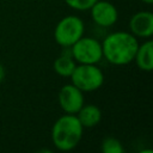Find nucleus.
<instances>
[{
	"label": "nucleus",
	"mask_w": 153,
	"mask_h": 153,
	"mask_svg": "<svg viewBox=\"0 0 153 153\" xmlns=\"http://www.w3.org/2000/svg\"><path fill=\"white\" fill-rule=\"evenodd\" d=\"M84 129L85 128L75 115L65 114L60 116L51 128V141L54 147L62 152L74 149L82 137Z\"/></svg>",
	"instance_id": "f03ea898"
},
{
	"label": "nucleus",
	"mask_w": 153,
	"mask_h": 153,
	"mask_svg": "<svg viewBox=\"0 0 153 153\" xmlns=\"http://www.w3.org/2000/svg\"><path fill=\"white\" fill-rule=\"evenodd\" d=\"M84 32L85 24L82 19L75 14H68L57 22L54 29V39L59 45L68 49L84 36Z\"/></svg>",
	"instance_id": "7ed1b4c3"
},
{
	"label": "nucleus",
	"mask_w": 153,
	"mask_h": 153,
	"mask_svg": "<svg viewBox=\"0 0 153 153\" xmlns=\"http://www.w3.org/2000/svg\"><path fill=\"white\" fill-rule=\"evenodd\" d=\"M4 79H5V68H4V66L0 63V82H1Z\"/></svg>",
	"instance_id": "4468645a"
},
{
	"label": "nucleus",
	"mask_w": 153,
	"mask_h": 153,
	"mask_svg": "<svg viewBox=\"0 0 153 153\" xmlns=\"http://www.w3.org/2000/svg\"><path fill=\"white\" fill-rule=\"evenodd\" d=\"M90 14L93 23L100 27H110L118 19V11L114 4L106 0H97L90 7Z\"/></svg>",
	"instance_id": "0eeeda50"
},
{
	"label": "nucleus",
	"mask_w": 153,
	"mask_h": 153,
	"mask_svg": "<svg viewBox=\"0 0 153 153\" xmlns=\"http://www.w3.org/2000/svg\"><path fill=\"white\" fill-rule=\"evenodd\" d=\"M84 128H93L102 120V111L94 104H84L75 114Z\"/></svg>",
	"instance_id": "9d476101"
},
{
	"label": "nucleus",
	"mask_w": 153,
	"mask_h": 153,
	"mask_svg": "<svg viewBox=\"0 0 153 153\" xmlns=\"http://www.w3.org/2000/svg\"><path fill=\"white\" fill-rule=\"evenodd\" d=\"M129 32L136 38H149L153 35V14L149 11H140L129 20Z\"/></svg>",
	"instance_id": "6e6552de"
},
{
	"label": "nucleus",
	"mask_w": 153,
	"mask_h": 153,
	"mask_svg": "<svg viewBox=\"0 0 153 153\" xmlns=\"http://www.w3.org/2000/svg\"><path fill=\"white\" fill-rule=\"evenodd\" d=\"M76 66L75 60L71 55V53H63L59 57L55 59L53 63V68L55 73L62 78H69L71 74L73 73L74 68Z\"/></svg>",
	"instance_id": "9b49d317"
},
{
	"label": "nucleus",
	"mask_w": 153,
	"mask_h": 153,
	"mask_svg": "<svg viewBox=\"0 0 153 153\" xmlns=\"http://www.w3.org/2000/svg\"><path fill=\"white\" fill-rule=\"evenodd\" d=\"M69 78L72 84L82 92H93L104 84V73L97 65L76 63Z\"/></svg>",
	"instance_id": "20e7f679"
},
{
	"label": "nucleus",
	"mask_w": 153,
	"mask_h": 153,
	"mask_svg": "<svg viewBox=\"0 0 153 153\" xmlns=\"http://www.w3.org/2000/svg\"><path fill=\"white\" fill-rule=\"evenodd\" d=\"M137 38L127 31H115L109 33L102 42L103 59L115 66H124L134 61Z\"/></svg>",
	"instance_id": "f257e3e1"
},
{
	"label": "nucleus",
	"mask_w": 153,
	"mask_h": 153,
	"mask_svg": "<svg viewBox=\"0 0 153 153\" xmlns=\"http://www.w3.org/2000/svg\"><path fill=\"white\" fill-rule=\"evenodd\" d=\"M134 60L139 69L143 72H151L153 69V42L151 39L139 44Z\"/></svg>",
	"instance_id": "1a4fd4ad"
},
{
	"label": "nucleus",
	"mask_w": 153,
	"mask_h": 153,
	"mask_svg": "<svg viewBox=\"0 0 153 153\" xmlns=\"http://www.w3.org/2000/svg\"><path fill=\"white\" fill-rule=\"evenodd\" d=\"M65 4L76 11H86L97 1V0H63Z\"/></svg>",
	"instance_id": "ddd939ff"
},
{
	"label": "nucleus",
	"mask_w": 153,
	"mask_h": 153,
	"mask_svg": "<svg viewBox=\"0 0 153 153\" xmlns=\"http://www.w3.org/2000/svg\"><path fill=\"white\" fill-rule=\"evenodd\" d=\"M142 2H145V4H147V5H152L153 4V0H141Z\"/></svg>",
	"instance_id": "2eb2a0df"
},
{
	"label": "nucleus",
	"mask_w": 153,
	"mask_h": 153,
	"mask_svg": "<svg viewBox=\"0 0 153 153\" xmlns=\"http://www.w3.org/2000/svg\"><path fill=\"white\" fill-rule=\"evenodd\" d=\"M68 49L76 63L97 65L103 59L102 43L93 37L82 36Z\"/></svg>",
	"instance_id": "39448f33"
},
{
	"label": "nucleus",
	"mask_w": 153,
	"mask_h": 153,
	"mask_svg": "<svg viewBox=\"0 0 153 153\" xmlns=\"http://www.w3.org/2000/svg\"><path fill=\"white\" fill-rule=\"evenodd\" d=\"M57 100L60 108L65 111V114L75 115L80 108L85 104L84 92L74 86L72 82L63 85L57 94Z\"/></svg>",
	"instance_id": "423d86ee"
},
{
	"label": "nucleus",
	"mask_w": 153,
	"mask_h": 153,
	"mask_svg": "<svg viewBox=\"0 0 153 153\" xmlns=\"http://www.w3.org/2000/svg\"><path fill=\"white\" fill-rule=\"evenodd\" d=\"M100 149L103 153H123L124 148L121 141L114 136H108L103 139L100 143Z\"/></svg>",
	"instance_id": "f8f14e48"
}]
</instances>
